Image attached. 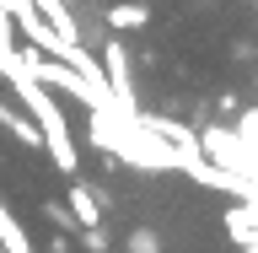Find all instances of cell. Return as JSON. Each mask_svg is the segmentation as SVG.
<instances>
[{
    "label": "cell",
    "instance_id": "52a82bcc",
    "mask_svg": "<svg viewBox=\"0 0 258 253\" xmlns=\"http://www.w3.org/2000/svg\"><path fill=\"white\" fill-rule=\"evenodd\" d=\"M231 124H237V135L258 151V108H237V119H231Z\"/></svg>",
    "mask_w": 258,
    "mask_h": 253
},
{
    "label": "cell",
    "instance_id": "8992f818",
    "mask_svg": "<svg viewBox=\"0 0 258 253\" xmlns=\"http://www.w3.org/2000/svg\"><path fill=\"white\" fill-rule=\"evenodd\" d=\"M124 253H167V248H161L156 226H129L124 232Z\"/></svg>",
    "mask_w": 258,
    "mask_h": 253
},
{
    "label": "cell",
    "instance_id": "ba28073f",
    "mask_svg": "<svg viewBox=\"0 0 258 253\" xmlns=\"http://www.w3.org/2000/svg\"><path fill=\"white\" fill-rule=\"evenodd\" d=\"M76 237H81V248H86V253H108V248H113V237L102 232V226H81Z\"/></svg>",
    "mask_w": 258,
    "mask_h": 253
},
{
    "label": "cell",
    "instance_id": "5b68a950",
    "mask_svg": "<svg viewBox=\"0 0 258 253\" xmlns=\"http://www.w3.org/2000/svg\"><path fill=\"white\" fill-rule=\"evenodd\" d=\"M0 129H11L22 145H43V135H38V124H32V113L22 119V113L11 108V103H0Z\"/></svg>",
    "mask_w": 258,
    "mask_h": 253
},
{
    "label": "cell",
    "instance_id": "9c48e42d",
    "mask_svg": "<svg viewBox=\"0 0 258 253\" xmlns=\"http://www.w3.org/2000/svg\"><path fill=\"white\" fill-rule=\"evenodd\" d=\"M43 216H48V221H54V226H59V232H76V216H70V205H54V199H48V205H43Z\"/></svg>",
    "mask_w": 258,
    "mask_h": 253
},
{
    "label": "cell",
    "instance_id": "3957f363",
    "mask_svg": "<svg viewBox=\"0 0 258 253\" xmlns=\"http://www.w3.org/2000/svg\"><path fill=\"white\" fill-rule=\"evenodd\" d=\"M0 253H38V248H32V237L22 232V221L11 216L6 194H0Z\"/></svg>",
    "mask_w": 258,
    "mask_h": 253
},
{
    "label": "cell",
    "instance_id": "277c9868",
    "mask_svg": "<svg viewBox=\"0 0 258 253\" xmlns=\"http://www.w3.org/2000/svg\"><path fill=\"white\" fill-rule=\"evenodd\" d=\"M113 32H135L151 22V11H145V0H118V6H108V16H102Z\"/></svg>",
    "mask_w": 258,
    "mask_h": 253
},
{
    "label": "cell",
    "instance_id": "7a4b0ae2",
    "mask_svg": "<svg viewBox=\"0 0 258 253\" xmlns=\"http://www.w3.org/2000/svg\"><path fill=\"white\" fill-rule=\"evenodd\" d=\"M226 237L237 242V248L258 242V205H253V199H237V205L226 210Z\"/></svg>",
    "mask_w": 258,
    "mask_h": 253
},
{
    "label": "cell",
    "instance_id": "6da1fadb",
    "mask_svg": "<svg viewBox=\"0 0 258 253\" xmlns=\"http://www.w3.org/2000/svg\"><path fill=\"white\" fill-rule=\"evenodd\" d=\"M102 76H108L113 97L135 108V70H129V48L118 43V38H108V43H102Z\"/></svg>",
    "mask_w": 258,
    "mask_h": 253
}]
</instances>
